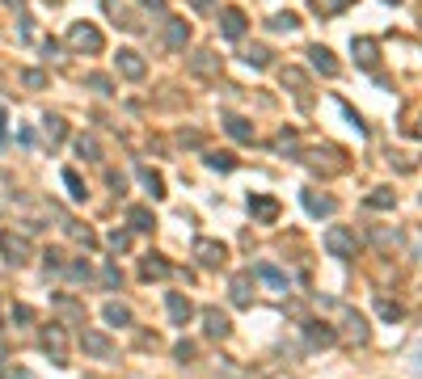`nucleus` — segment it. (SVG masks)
Wrapping results in <instances>:
<instances>
[{
	"label": "nucleus",
	"mask_w": 422,
	"mask_h": 379,
	"mask_svg": "<svg viewBox=\"0 0 422 379\" xmlns=\"http://www.w3.org/2000/svg\"><path fill=\"white\" fill-rule=\"evenodd\" d=\"M325 253L330 257H338V262H351L355 253H359V236L351 232V228H342V224H334V228H325Z\"/></svg>",
	"instance_id": "f257e3e1"
},
{
	"label": "nucleus",
	"mask_w": 422,
	"mask_h": 379,
	"mask_svg": "<svg viewBox=\"0 0 422 379\" xmlns=\"http://www.w3.org/2000/svg\"><path fill=\"white\" fill-rule=\"evenodd\" d=\"M68 46H72V51H80V55H97V51L106 46V38H101V30H97V25L76 21V25L68 30Z\"/></svg>",
	"instance_id": "f03ea898"
},
{
	"label": "nucleus",
	"mask_w": 422,
	"mask_h": 379,
	"mask_svg": "<svg viewBox=\"0 0 422 379\" xmlns=\"http://www.w3.org/2000/svg\"><path fill=\"white\" fill-rule=\"evenodd\" d=\"M38 342H42V350L51 354V363H55V367H63V363H68V329H63L59 321H51V325H42V333H38Z\"/></svg>",
	"instance_id": "7ed1b4c3"
},
{
	"label": "nucleus",
	"mask_w": 422,
	"mask_h": 379,
	"mask_svg": "<svg viewBox=\"0 0 422 379\" xmlns=\"http://www.w3.org/2000/svg\"><path fill=\"white\" fill-rule=\"evenodd\" d=\"M0 253H4L8 266H25L34 249H30V240H25L21 232H0Z\"/></svg>",
	"instance_id": "20e7f679"
},
{
	"label": "nucleus",
	"mask_w": 422,
	"mask_h": 379,
	"mask_svg": "<svg viewBox=\"0 0 422 379\" xmlns=\"http://www.w3.org/2000/svg\"><path fill=\"white\" fill-rule=\"evenodd\" d=\"M194 257H199V266H203V270H220V266L228 262V249H224L220 240L199 236V240H194Z\"/></svg>",
	"instance_id": "39448f33"
},
{
	"label": "nucleus",
	"mask_w": 422,
	"mask_h": 379,
	"mask_svg": "<svg viewBox=\"0 0 422 379\" xmlns=\"http://www.w3.org/2000/svg\"><path fill=\"white\" fill-rule=\"evenodd\" d=\"M80 350L89 359H114V342L106 333H97V329H80Z\"/></svg>",
	"instance_id": "423d86ee"
},
{
	"label": "nucleus",
	"mask_w": 422,
	"mask_h": 379,
	"mask_svg": "<svg viewBox=\"0 0 422 379\" xmlns=\"http://www.w3.org/2000/svg\"><path fill=\"white\" fill-rule=\"evenodd\" d=\"M114 63H118V76H127V80H144V72H148V63H144L139 51H118Z\"/></svg>",
	"instance_id": "0eeeda50"
},
{
	"label": "nucleus",
	"mask_w": 422,
	"mask_h": 379,
	"mask_svg": "<svg viewBox=\"0 0 422 379\" xmlns=\"http://www.w3.org/2000/svg\"><path fill=\"white\" fill-rule=\"evenodd\" d=\"M203 333H207L211 342H224V338L232 333V325H228V316H224L220 308H203Z\"/></svg>",
	"instance_id": "6e6552de"
},
{
	"label": "nucleus",
	"mask_w": 422,
	"mask_h": 379,
	"mask_svg": "<svg viewBox=\"0 0 422 379\" xmlns=\"http://www.w3.org/2000/svg\"><path fill=\"white\" fill-rule=\"evenodd\" d=\"M232 304L237 308H249L254 304V270H241V274H232Z\"/></svg>",
	"instance_id": "1a4fd4ad"
},
{
	"label": "nucleus",
	"mask_w": 422,
	"mask_h": 379,
	"mask_svg": "<svg viewBox=\"0 0 422 379\" xmlns=\"http://www.w3.org/2000/svg\"><path fill=\"white\" fill-rule=\"evenodd\" d=\"M300 203H304V211H309V215H317V219L338 211V203H334L330 194H317V190H304V194H300Z\"/></svg>",
	"instance_id": "9d476101"
},
{
	"label": "nucleus",
	"mask_w": 422,
	"mask_h": 379,
	"mask_svg": "<svg viewBox=\"0 0 422 379\" xmlns=\"http://www.w3.org/2000/svg\"><path fill=\"white\" fill-rule=\"evenodd\" d=\"M254 274H258V278H262V283H266V287H271L275 295H287V291H292V283H287V274H283L279 266H271V262H262V266H258Z\"/></svg>",
	"instance_id": "9b49d317"
},
{
	"label": "nucleus",
	"mask_w": 422,
	"mask_h": 379,
	"mask_svg": "<svg viewBox=\"0 0 422 379\" xmlns=\"http://www.w3.org/2000/svg\"><path fill=\"white\" fill-rule=\"evenodd\" d=\"M165 42H169V51H186V42H190V21L169 17V25H165Z\"/></svg>",
	"instance_id": "f8f14e48"
},
{
	"label": "nucleus",
	"mask_w": 422,
	"mask_h": 379,
	"mask_svg": "<svg viewBox=\"0 0 422 379\" xmlns=\"http://www.w3.org/2000/svg\"><path fill=\"white\" fill-rule=\"evenodd\" d=\"M351 51H355V63H359V68H376V59H380V42H376V38H355Z\"/></svg>",
	"instance_id": "ddd939ff"
},
{
	"label": "nucleus",
	"mask_w": 422,
	"mask_h": 379,
	"mask_svg": "<svg viewBox=\"0 0 422 379\" xmlns=\"http://www.w3.org/2000/svg\"><path fill=\"white\" fill-rule=\"evenodd\" d=\"M165 308H169V321H173V325H186V321L194 316V304H190L186 295H178V291L165 295Z\"/></svg>",
	"instance_id": "4468645a"
},
{
	"label": "nucleus",
	"mask_w": 422,
	"mask_h": 379,
	"mask_svg": "<svg viewBox=\"0 0 422 379\" xmlns=\"http://www.w3.org/2000/svg\"><path fill=\"white\" fill-rule=\"evenodd\" d=\"M220 34L237 42V38L245 34V13H241V8H224V13H220Z\"/></svg>",
	"instance_id": "2eb2a0df"
},
{
	"label": "nucleus",
	"mask_w": 422,
	"mask_h": 379,
	"mask_svg": "<svg viewBox=\"0 0 422 379\" xmlns=\"http://www.w3.org/2000/svg\"><path fill=\"white\" fill-rule=\"evenodd\" d=\"M342 325H347V338L355 342V346H364L372 333H368V321L359 316V312H351V308H342Z\"/></svg>",
	"instance_id": "dca6fc26"
},
{
	"label": "nucleus",
	"mask_w": 422,
	"mask_h": 379,
	"mask_svg": "<svg viewBox=\"0 0 422 379\" xmlns=\"http://www.w3.org/2000/svg\"><path fill=\"white\" fill-rule=\"evenodd\" d=\"M190 72L194 76H216L220 72V55L216 51H194L190 55Z\"/></svg>",
	"instance_id": "f3484780"
},
{
	"label": "nucleus",
	"mask_w": 422,
	"mask_h": 379,
	"mask_svg": "<svg viewBox=\"0 0 422 379\" xmlns=\"http://www.w3.org/2000/svg\"><path fill=\"white\" fill-rule=\"evenodd\" d=\"M249 211H254V219H262V224H275V219H279V203L266 198V194H254V198H249Z\"/></svg>",
	"instance_id": "a211bd4d"
},
{
	"label": "nucleus",
	"mask_w": 422,
	"mask_h": 379,
	"mask_svg": "<svg viewBox=\"0 0 422 379\" xmlns=\"http://www.w3.org/2000/svg\"><path fill=\"white\" fill-rule=\"evenodd\" d=\"M309 55H313V68H317L321 76H338V59H334V51H330V46H321V42H317Z\"/></svg>",
	"instance_id": "6ab92c4d"
},
{
	"label": "nucleus",
	"mask_w": 422,
	"mask_h": 379,
	"mask_svg": "<svg viewBox=\"0 0 422 379\" xmlns=\"http://www.w3.org/2000/svg\"><path fill=\"white\" fill-rule=\"evenodd\" d=\"M224 131H228L232 139H241V143H254V122L241 118V114H228V118H224Z\"/></svg>",
	"instance_id": "aec40b11"
},
{
	"label": "nucleus",
	"mask_w": 422,
	"mask_h": 379,
	"mask_svg": "<svg viewBox=\"0 0 422 379\" xmlns=\"http://www.w3.org/2000/svg\"><path fill=\"white\" fill-rule=\"evenodd\" d=\"M139 274H144V278L152 283V278H169V274H173V266H169L165 257H156V253H148V257H144V266H139Z\"/></svg>",
	"instance_id": "412c9836"
},
{
	"label": "nucleus",
	"mask_w": 422,
	"mask_h": 379,
	"mask_svg": "<svg viewBox=\"0 0 422 379\" xmlns=\"http://www.w3.org/2000/svg\"><path fill=\"white\" fill-rule=\"evenodd\" d=\"M304 333H309V342H313V346H334V338H338L325 321H309V325H304Z\"/></svg>",
	"instance_id": "4be33fe9"
},
{
	"label": "nucleus",
	"mask_w": 422,
	"mask_h": 379,
	"mask_svg": "<svg viewBox=\"0 0 422 379\" xmlns=\"http://www.w3.org/2000/svg\"><path fill=\"white\" fill-rule=\"evenodd\" d=\"M127 219H131V228H135V232H152V228H156V215H152L148 207H131V211H127Z\"/></svg>",
	"instance_id": "5701e85b"
},
{
	"label": "nucleus",
	"mask_w": 422,
	"mask_h": 379,
	"mask_svg": "<svg viewBox=\"0 0 422 379\" xmlns=\"http://www.w3.org/2000/svg\"><path fill=\"white\" fill-rule=\"evenodd\" d=\"M101 316H106V325H118V329L131 325V308H127V304H106Z\"/></svg>",
	"instance_id": "b1692460"
},
{
	"label": "nucleus",
	"mask_w": 422,
	"mask_h": 379,
	"mask_svg": "<svg viewBox=\"0 0 422 379\" xmlns=\"http://www.w3.org/2000/svg\"><path fill=\"white\" fill-rule=\"evenodd\" d=\"M139 181L148 186V194H152V198H165V181H161V173H156V169H148V165H144V169H139Z\"/></svg>",
	"instance_id": "393cba45"
},
{
	"label": "nucleus",
	"mask_w": 422,
	"mask_h": 379,
	"mask_svg": "<svg viewBox=\"0 0 422 379\" xmlns=\"http://www.w3.org/2000/svg\"><path fill=\"white\" fill-rule=\"evenodd\" d=\"M393 203H397V194H393V190H385V186L368 194V207H372V211H393Z\"/></svg>",
	"instance_id": "a878e982"
},
{
	"label": "nucleus",
	"mask_w": 422,
	"mask_h": 379,
	"mask_svg": "<svg viewBox=\"0 0 422 379\" xmlns=\"http://www.w3.org/2000/svg\"><path fill=\"white\" fill-rule=\"evenodd\" d=\"M63 131H68V127H63V118H55V114H46V118H42V135L51 139V148L63 139Z\"/></svg>",
	"instance_id": "bb28decb"
},
{
	"label": "nucleus",
	"mask_w": 422,
	"mask_h": 379,
	"mask_svg": "<svg viewBox=\"0 0 422 379\" xmlns=\"http://www.w3.org/2000/svg\"><path fill=\"white\" fill-rule=\"evenodd\" d=\"M63 186H68V194H72L76 203H85V194H89V190H85V181H80V173H76V169H63Z\"/></svg>",
	"instance_id": "cd10ccee"
},
{
	"label": "nucleus",
	"mask_w": 422,
	"mask_h": 379,
	"mask_svg": "<svg viewBox=\"0 0 422 379\" xmlns=\"http://www.w3.org/2000/svg\"><path fill=\"white\" fill-rule=\"evenodd\" d=\"M76 152H80L85 160H101V148H97L93 135H76Z\"/></svg>",
	"instance_id": "c85d7f7f"
},
{
	"label": "nucleus",
	"mask_w": 422,
	"mask_h": 379,
	"mask_svg": "<svg viewBox=\"0 0 422 379\" xmlns=\"http://www.w3.org/2000/svg\"><path fill=\"white\" fill-rule=\"evenodd\" d=\"M63 228H68V236H72V240H80V245H85V249H89V245H97V236H93V232H89V228H85V224H72V219H68V224H63Z\"/></svg>",
	"instance_id": "c756f323"
},
{
	"label": "nucleus",
	"mask_w": 422,
	"mask_h": 379,
	"mask_svg": "<svg viewBox=\"0 0 422 379\" xmlns=\"http://www.w3.org/2000/svg\"><path fill=\"white\" fill-rule=\"evenodd\" d=\"M271 30H287V34H292V30H300V17H296V13H275V17H271Z\"/></svg>",
	"instance_id": "7c9ffc66"
},
{
	"label": "nucleus",
	"mask_w": 422,
	"mask_h": 379,
	"mask_svg": "<svg viewBox=\"0 0 422 379\" xmlns=\"http://www.w3.org/2000/svg\"><path fill=\"white\" fill-rule=\"evenodd\" d=\"M283 84H292V93H300V97H304V84H309V80H304V72H300V68H283Z\"/></svg>",
	"instance_id": "2f4dec72"
},
{
	"label": "nucleus",
	"mask_w": 422,
	"mask_h": 379,
	"mask_svg": "<svg viewBox=\"0 0 422 379\" xmlns=\"http://www.w3.org/2000/svg\"><path fill=\"white\" fill-rule=\"evenodd\" d=\"M376 312H380V321H402L406 312H402V304H393V300H380L376 304Z\"/></svg>",
	"instance_id": "473e14b6"
},
{
	"label": "nucleus",
	"mask_w": 422,
	"mask_h": 379,
	"mask_svg": "<svg viewBox=\"0 0 422 379\" xmlns=\"http://www.w3.org/2000/svg\"><path fill=\"white\" fill-rule=\"evenodd\" d=\"M351 0H313V8L321 13V17H334V13H342Z\"/></svg>",
	"instance_id": "72a5a7b5"
},
{
	"label": "nucleus",
	"mask_w": 422,
	"mask_h": 379,
	"mask_svg": "<svg viewBox=\"0 0 422 379\" xmlns=\"http://www.w3.org/2000/svg\"><path fill=\"white\" fill-rule=\"evenodd\" d=\"M55 308H59V312H63V316H72V321H76V325H85V308H76V304H72V300H55Z\"/></svg>",
	"instance_id": "f704fd0d"
},
{
	"label": "nucleus",
	"mask_w": 422,
	"mask_h": 379,
	"mask_svg": "<svg viewBox=\"0 0 422 379\" xmlns=\"http://www.w3.org/2000/svg\"><path fill=\"white\" fill-rule=\"evenodd\" d=\"M245 59H249L254 68H266V63H271V51H266V46H249V51H245Z\"/></svg>",
	"instance_id": "c9c22d12"
},
{
	"label": "nucleus",
	"mask_w": 422,
	"mask_h": 379,
	"mask_svg": "<svg viewBox=\"0 0 422 379\" xmlns=\"http://www.w3.org/2000/svg\"><path fill=\"white\" fill-rule=\"evenodd\" d=\"M21 84H25V89H42V84H46V72L30 68V72H21Z\"/></svg>",
	"instance_id": "e433bc0d"
},
{
	"label": "nucleus",
	"mask_w": 422,
	"mask_h": 379,
	"mask_svg": "<svg viewBox=\"0 0 422 379\" xmlns=\"http://www.w3.org/2000/svg\"><path fill=\"white\" fill-rule=\"evenodd\" d=\"M207 165H211V169H224V173H228V169H237V160H232L228 152H216V156H207Z\"/></svg>",
	"instance_id": "4c0bfd02"
},
{
	"label": "nucleus",
	"mask_w": 422,
	"mask_h": 379,
	"mask_svg": "<svg viewBox=\"0 0 422 379\" xmlns=\"http://www.w3.org/2000/svg\"><path fill=\"white\" fill-rule=\"evenodd\" d=\"M173 359H178V363H190V359H194V342H178V346H173Z\"/></svg>",
	"instance_id": "58836bf2"
},
{
	"label": "nucleus",
	"mask_w": 422,
	"mask_h": 379,
	"mask_svg": "<svg viewBox=\"0 0 422 379\" xmlns=\"http://www.w3.org/2000/svg\"><path fill=\"white\" fill-rule=\"evenodd\" d=\"M89 89H97V93H114V89H110V76H101V72L89 76Z\"/></svg>",
	"instance_id": "ea45409f"
},
{
	"label": "nucleus",
	"mask_w": 422,
	"mask_h": 379,
	"mask_svg": "<svg viewBox=\"0 0 422 379\" xmlns=\"http://www.w3.org/2000/svg\"><path fill=\"white\" fill-rule=\"evenodd\" d=\"M42 262H46V270H63V253H59V249H46Z\"/></svg>",
	"instance_id": "a19ab883"
},
{
	"label": "nucleus",
	"mask_w": 422,
	"mask_h": 379,
	"mask_svg": "<svg viewBox=\"0 0 422 379\" xmlns=\"http://www.w3.org/2000/svg\"><path fill=\"white\" fill-rule=\"evenodd\" d=\"M127 245H131V236H127V232H110V249H114V253H123Z\"/></svg>",
	"instance_id": "79ce46f5"
},
{
	"label": "nucleus",
	"mask_w": 422,
	"mask_h": 379,
	"mask_svg": "<svg viewBox=\"0 0 422 379\" xmlns=\"http://www.w3.org/2000/svg\"><path fill=\"white\" fill-rule=\"evenodd\" d=\"M68 274H72V278H89L93 270H89V262H72V266H68Z\"/></svg>",
	"instance_id": "37998d69"
},
{
	"label": "nucleus",
	"mask_w": 422,
	"mask_h": 379,
	"mask_svg": "<svg viewBox=\"0 0 422 379\" xmlns=\"http://www.w3.org/2000/svg\"><path fill=\"white\" fill-rule=\"evenodd\" d=\"M101 278H106V287H118V283H123V274H118L114 266H106V274H101Z\"/></svg>",
	"instance_id": "c03bdc74"
},
{
	"label": "nucleus",
	"mask_w": 422,
	"mask_h": 379,
	"mask_svg": "<svg viewBox=\"0 0 422 379\" xmlns=\"http://www.w3.org/2000/svg\"><path fill=\"white\" fill-rule=\"evenodd\" d=\"M0 375L4 379H30V371H21V367H0Z\"/></svg>",
	"instance_id": "a18cd8bd"
},
{
	"label": "nucleus",
	"mask_w": 422,
	"mask_h": 379,
	"mask_svg": "<svg viewBox=\"0 0 422 379\" xmlns=\"http://www.w3.org/2000/svg\"><path fill=\"white\" fill-rule=\"evenodd\" d=\"M139 4H144V8H156V13L165 8V0H139Z\"/></svg>",
	"instance_id": "49530a36"
},
{
	"label": "nucleus",
	"mask_w": 422,
	"mask_h": 379,
	"mask_svg": "<svg viewBox=\"0 0 422 379\" xmlns=\"http://www.w3.org/2000/svg\"><path fill=\"white\" fill-rule=\"evenodd\" d=\"M190 4H194V8H211V0H190Z\"/></svg>",
	"instance_id": "de8ad7c7"
},
{
	"label": "nucleus",
	"mask_w": 422,
	"mask_h": 379,
	"mask_svg": "<svg viewBox=\"0 0 422 379\" xmlns=\"http://www.w3.org/2000/svg\"><path fill=\"white\" fill-rule=\"evenodd\" d=\"M0 143H4V110H0Z\"/></svg>",
	"instance_id": "09e8293b"
},
{
	"label": "nucleus",
	"mask_w": 422,
	"mask_h": 379,
	"mask_svg": "<svg viewBox=\"0 0 422 379\" xmlns=\"http://www.w3.org/2000/svg\"><path fill=\"white\" fill-rule=\"evenodd\" d=\"M414 135H418V139H422V114H418V122H414Z\"/></svg>",
	"instance_id": "8fccbe9b"
},
{
	"label": "nucleus",
	"mask_w": 422,
	"mask_h": 379,
	"mask_svg": "<svg viewBox=\"0 0 422 379\" xmlns=\"http://www.w3.org/2000/svg\"><path fill=\"white\" fill-rule=\"evenodd\" d=\"M4 4H8V8H17V4H25V0H4Z\"/></svg>",
	"instance_id": "3c124183"
},
{
	"label": "nucleus",
	"mask_w": 422,
	"mask_h": 379,
	"mask_svg": "<svg viewBox=\"0 0 422 379\" xmlns=\"http://www.w3.org/2000/svg\"><path fill=\"white\" fill-rule=\"evenodd\" d=\"M389 4H397V0H389Z\"/></svg>",
	"instance_id": "603ef678"
}]
</instances>
